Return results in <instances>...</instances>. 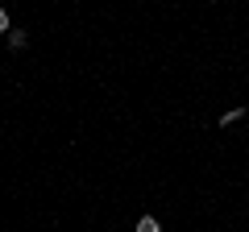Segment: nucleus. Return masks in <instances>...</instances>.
Here are the masks:
<instances>
[{
	"label": "nucleus",
	"mask_w": 249,
	"mask_h": 232,
	"mask_svg": "<svg viewBox=\"0 0 249 232\" xmlns=\"http://www.w3.org/2000/svg\"><path fill=\"white\" fill-rule=\"evenodd\" d=\"M137 232H162V228H158L154 215H142V220H137Z\"/></svg>",
	"instance_id": "nucleus-1"
},
{
	"label": "nucleus",
	"mask_w": 249,
	"mask_h": 232,
	"mask_svg": "<svg viewBox=\"0 0 249 232\" xmlns=\"http://www.w3.org/2000/svg\"><path fill=\"white\" fill-rule=\"evenodd\" d=\"M241 116H245V108H232V112H224V116H220V125H237Z\"/></svg>",
	"instance_id": "nucleus-2"
},
{
	"label": "nucleus",
	"mask_w": 249,
	"mask_h": 232,
	"mask_svg": "<svg viewBox=\"0 0 249 232\" xmlns=\"http://www.w3.org/2000/svg\"><path fill=\"white\" fill-rule=\"evenodd\" d=\"M9 46H13V50H21V46H25V33H21V29H9Z\"/></svg>",
	"instance_id": "nucleus-3"
},
{
	"label": "nucleus",
	"mask_w": 249,
	"mask_h": 232,
	"mask_svg": "<svg viewBox=\"0 0 249 232\" xmlns=\"http://www.w3.org/2000/svg\"><path fill=\"white\" fill-rule=\"evenodd\" d=\"M0 33H9V13L0 9Z\"/></svg>",
	"instance_id": "nucleus-4"
}]
</instances>
